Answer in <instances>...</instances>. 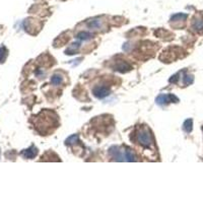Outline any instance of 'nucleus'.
<instances>
[{
    "label": "nucleus",
    "mask_w": 203,
    "mask_h": 203,
    "mask_svg": "<svg viewBox=\"0 0 203 203\" xmlns=\"http://www.w3.org/2000/svg\"><path fill=\"white\" fill-rule=\"evenodd\" d=\"M136 141L145 148H151L154 145V138L149 128L140 127L136 132Z\"/></svg>",
    "instance_id": "obj_1"
},
{
    "label": "nucleus",
    "mask_w": 203,
    "mask_h": 203,
    "mask_svg": "<svg viewBox=\"0 0 203 203\" xmlns=\"http://www.w3.org/2000/svg\"><path fill=\"white\" fill-rule=\"evenodd\" d=\"M110 154L113 156L116 161H134L135 156L131 149L126 148V149H120V148L113 146L110 148Z\"/></svg>",
    "instance_id": "obj_2"
},
{
    "label": "nucleus",
    "mask_w": 203,
    "mask_h": 203,
    "mask_svg": "<svg viewBox=\"0 0 203 203\" xmlns=\"http://www.w3.org/2000/svg\"><path fill=\"white\" fill-rule=\"evenodd\" d=\"M95 97H97L98 99H104L105 97L110 95V88H107L106 85H100L95 86L93 90Z\"/></svg>",
    "instance_id": "obj_3"
},
{
    "label": "nucleus",
    "mask_w": 203,
    "mask_h": 203,
    "mask_svg": "<svg viewBox=\"0 0 203 203\" xmlns=\"http://www.w3.org/2000/svg\"><path fill=\"white\" fill-rule=\"evenodd\" d=\"M179 101L178 100V98H176L175 95H159V98L156 99V103L157 104H164V103H166V104H168V103H171V102H173V101Z\"/></svg>",
    "instance_id": "obj_4"
},
{
    "label": "nucleus",
    "mask_w": 203,
    "mask_h": 203,
    "mask_svg": "<svg viewBox=\"0 0 203 203\" xmlns=\"http://www.w3.org/2000/svg\"><path fill=\"white\" fill-rule=\"evenodd\" d=\"M130 69H131V66H130L127 62H125V61L117 62V64L115 65V70L120 71V72H126V71H129Z\"/></svg>",
    "instance_id": "obj_5"
},
{
    "label": "nucleus",
    "mask_w": 203,
    "mask_h": 203,
    "mask_svg": "<svg viewBox=\"0 0 203 203\" xmlns=\"http://www.w3.org/2000/svg\"><path fill=\"white\" fill-rule=\"evenodd\" d=\"M37 154H38V150L35 146H32L28 148V149H26L24 151H22V156L27 157V159H33V157L37 156Z\"/></svg>",
    "instance_id": "obj_6"
},
{
    "label": "nucleus",
    "mask_w": 203,
    "mask_h": 203,
    "mask_svg": "<svg viewBox=\"0 0 203 203\" xmlns=\"http://www.w3.org/2000/svg\"><path fill=\"white\" fill-rule=\"evenodd\" d=\"M62 81H63V77L57 73L52 75L51 79H50V82L52 84H54V85H59V84L62 83Z\"/></svg>",
    "instance_id": "obj_7"
},
{
    "label": "nucleus",
    "mask_w": 203,
    "mask_h": 203,
    "mask_svg": "<svg viewBox=\"0 0 203 203\" xmlns=\"http://www.w3.org/2000/svg\"><path fill=\"white\" fill-rule=\"evenodd\" d=\"M77 39H79V40H88V39L92 38V35H90V33H86V32H81V33H79L78 35L76 36Z\"/></svg>",
    "instance_id": "obj_8"
},
{
    "label": "nucleus",
    "mask_w": 203,
    "mask_h": 203,
    "mask_svg": "<svg viewBox=\"0 0 203 203\" xmlns=\"http://www.w3.org/2000/svg\"><path fill=\"white\" fill-rule=\"evenodd\" d=\"M192 124H193V122H192V120H191V119H188V120L185 121V123H184L185 131L188 132V133L192 131Z\"/></svg>",
    "instance_id": "obj_9"
},
{
    "label": "nucleus",
    "mask_w": 203,
    "mask_h": 203,
    "mask_svg": "<svg viewBox=\"0 0 203 203\" xmlns=\"http://www.w3.org/2000/svg\"><path fill=\"white\" fill-rule=\"evenodd\" d=\"M194 29L196 31H201L203 29V20H196L194 24Z\"/></svg>",
    "instance_id": "obj_10"
},
{
    "label": "nucleus",
    "mask_w": 203,
    "mask_h": 203,
    "mask_svg": "<svg viewBox=\"0 0 203 203\" xmlns=\"http://www.w3.org/2000/svg\"><path fill=\"white\" fill-rule=\"evenodd\" d=\"M6 55H7L6 50L4 49V48H0V62H3V61L5 60Z\"/></svg>",
    "instance_id": "obj_11"
},
{
    "label": "nucleus",
    "mask_w": 203,
    "mask_h": 203,
    "mask_svg": "<svg viewBox=\"0 0 203 203\" xmlns=\"http://www.w3.org/2000/svg\"><path fill=\"white\" fill-rule=\"evenodd\" d=\"M193 82V76L192 75H186L184 77V83L185 84H190Z\"/></svg>",
    "instance_id": "obj_12"
}]
</instances>
